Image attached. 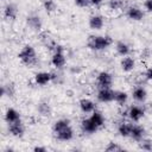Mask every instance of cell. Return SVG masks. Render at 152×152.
I'll list each match as a JSON object with an SVG mask.
<instances>
[{"label": "cell", "instance_id": "2e32d148", "mask_svg": "<svg viewBox=\"0 0 152 152\" xmlns=\"http://www.w3.org/2000/svg\"><path fill=\"white\" fill-rule=\"evenodd\" d=\"M137 66V61L134 57H132L131 55L121 57L120 59V68L124 72H132Z\"/></svg>", "mask_w": 152, "mask_h": 152}, {"label": "cell", "instance_id": "603a6c76", "mask_svg": "<svg viewBox=\"0 0 152 152\" xmlns=\"http://www.w3.org/2000/svg\"><path fill=\"white\" fill-rule=\"evenodd\" d=\"M131 51H132V48L128 43H126L124 40H119L115 43V52L119 56H121V57L128 56V55H131Z\"/></svg>", "mask_w": 152, "mask_h": 152}, {"label": "cell", "instance_id": "e575fe53", "mask_svg": "<svg viewBox=\"0 0 152 152\" xmlns=\"http://www.w3.org/2000/svg\"><path fill=\"white\" fill-rule=\"evenodd\" d=\"M81 71H82V68L80 65H72L70 68V72L71 74H80Z\"/></svg>", "mask_w": 152, "mask_h": 152}, {"label": "cell", "instance_id": "5b68a950", "mask_svg": "<svg viewBox=\"0 0 152 152\" xmlns=\"http://www.w3.org/2000/svg\"><path fill=\"white\" fill-rule=\"evenodd\" d=\"M38 40L49 51H52L57 45L53 34L50 31H46V30H42L40 32H38Z\"/></svg>", "mask_w": 152, "mask_h": 152}, {"label": "cell", "instance_id": "4fadbf2b", "mask_svg": "<svg viewBox=\"0 0 152 152\" xmlns=\"http://www.w3.org/2000/svg\"><path fill=\"white\" fill-rule=\"evenodd\" d=\"M104 23H106V21H104L103 15L97 14V13L91 14V15L89 17V19H88V25H89V27H90L91 30H94V31H100V30H102L103 26H104Z\"/></svg>", "mask_w": 152, "mask_h": 152}, {"label": "cell", "instance_id": "d590c367", "mask_svg": "<svg viewBox=\"0 0 152 152\" xmlns=\"http://www.w3.org/2000/svg\"><path fill=\"white\" fill-rule=\"evenodd\" d=\"M33 151H34V152H46L48 148L44 147V146H34V147H33Z\"/></svg>", "mask_w": 152, "mask_h": 152}, {"label": "cell", "instance_id": "836d02e7", "mask_svg": "<svg viewBox=\"0 0 152 152\" xmlns=\"http://www.w3.org/2000/svg\"><path fill=\"white\" fill-rule=\"evenodd\" d=\"M144 75H145V77H146L147 81H152V66H148L146 69V71L144 72Z\"/></svg>", "mask_w": 152, "mask_h": 152}, {"label": "cell", "instance_id": "4dcf8cb0", "mask_svg": "<svg viewBox=\"0 0 152 152\" xmlns=\"http://www.w3.org/2000/svg\"><path fill=\"white\" fill-rule=\"evenodd\" d=\"M104 150L107 152H118V151H122L124 147L120 146L118 142H108V145L104 147Z\"/></svg>", "mask_w": 152, "mask_h": 152}, {"label": "cell", "instance_id": "52a82bcc", "mask_svg": "<svg viewBox=\"0 0 152 152\" xmlns=\"http://www.w3.org/2000/svg\"><path fill=\"white\" fill-rule=\"evenodd\" d=\"M145 113H146V110L142 106L132 104L127 108V118L133 122H139L145 116Z\"/></svg>", "mask_w": 152, "mask_h": 152}, {"label": "cell", "instance_id": "f1b7e54d", "mask_svg": "<svg viewBox=\"0 0 152 152\" xmlns=\"http://www.w3.org/2000/svg\"><path fill=\"white\" fill-rule=\"evenodd\" d=\"M138 147H139L140 150H142V151L150 152V151H152V140L144 138L142 140H140V141L138 142Z\"/></svg>", "mask_w": 152, "mask_h": 152}, {"label": "cell", "instance_id": "ac0fdd59", "mask_svg": "<svg viewBox=\"0 0 152 152\" xmlns=\"http://www.w3.org/2000/svg\"><path fill=\"white\" fill-rule=\"evenodd\" d=\"M129 138L132 140L137 141V142H139L140 140H142L144 138H146V129H145V127L141 126V125H139V124H133Z\"/></svg>", "mask_w": 152, "mask_h": 152}, {"label": "cell", "instance_id": "44dd1931", "mask_svg": "<svg viewBox=\"0 0 152 152\" xmlns=\"http://www.w3.org/2000/svg\"><path fill=\"white\" fill-rule=\"evenodd\" d=\"M37 113L42 118H50L52 115V107L50 102L48 101H42L37 104Z\"/></svg>", "mask_w": 152, "mask_h": 152}, {"label": "cell", "instance_id": "7a4b0ae2", "mask_svg": "<svg viewBox=\"0 0 152 152\" xmlns=\"http://www.w3.org/2000/svg\"><path fill=\"white\" fill-rule=\"evenodd\" d=\"M113 44V39L107 34H90L87 39V46L93 51H104Z\"/></svg>", "mask_w": 152, "mask_h": 152}, {"label": "cell", "instance_id": "f546056e", "mask_svg": "<svg viewBox=\"0 0 152 152\" xmlns=\"http://www.w3.org/2000/svg\"><path fill=\"white\" fill-rule=\"evenodd\" d=\"M51 77H52V81L51 82L57 83V84H61L64 81V76L62 74V70H57L56 69V71H52L51 72Z\"/></svg>", "mask_w": 152, "mask_h": 152}, {"label": "cell", "instance_id": "3957f363", "mask_svg": "<svg viewBox=\"0 0 152 152\" xmlns=\"http://www.w3.org/2000/svg\"><path fill=\"white\" fill-rule=\"evenodd\" d=\"M18 59L20 61L21 64H24L27 68H34L39 63L37 51L30 44H26L20 49V51L18 53Z\"/></svg>", "mask_w": 152, "mask_h": 152}, {"label": "cell", "instance_id": "d6986e66", "mask_svg": "<svg viewBox=\"0 0 152 152\" xmlns=\"http://www.w3.org/2000/svg\"><path fill=\"white\" fill-rule=\"evenodd\" d=\"M33 81H34V83H36L37 86L44 87V86L49 84V83L52 81L51 72H49V71H38V72L34 74Z\"/></svg>", "mask_w": 152, "mask_h": 152}, {"label": "cell", "instance_id": "9a60e30c", "mask_svg": "<svg viewBox=\"0 0 152 152\" xmlns=\"http://www.w3.org/2000/svg\"><path fill=\"white\" fill-rule=\"evenodd\" d=\"M132 126H133V121H131L129 119L128 120H121V121H119V124L116 126V131H118L120 137L129 138L131 131H132Z\"/></svg>", "mask_w": 152, "mask_h": 152}, {"label": "cell", "instance_id": "8992f818", "mask_svg": "<svg viewBox=\"0 0 152 152\" xmlns=\"http://www.w3.org/2000/svg\"><path fill=\"white\" fill-rule=\"evenodd\" d=\"M113 81H114L113 75L109 71H106V70L99 71L96 77H95L97 89H100V88H112Z\"/></svg>", "mask_w": 152, "mask_h": 152}, {"label": "cell", "instance_id": "6da1fadb", "mask_svg": "<svg viewBox=\"0 0 152 152\" xmlns=\"http://www.w3.org/2000/svg\"><path fill=\"white\" fill-rule=\"evenodd\" d=\"M52 134L58 141H70L75 137L74 128L71 127L70 120L65 118H61L56 120L52 125Z\"/></svg>", "mask_w": 152, "mask_h": 152}, {"label": "cell", "instance_id": "9c48e42d", "mask_svg": "<svg viewBox=\"0 0 152 152\" xmlns=\"http://www.w3.org/2000/svg\"><path fill=\"white\" fill-rule=\"evenodd\" d=\"M114 94L115 90H113L112 88H100L96 93V100L101 103H108L114 101Z\"/></svg>", "mask_w": 152, "mask_h": 152}, {"label": "cell", "instance_id": "8fae6325", "mask_svg": "<svg viewBox=\"0 0 152 152\" xmlns=\"http://www.w3.org/2000/svg\"><path fill=\"white\" fill-rule=\"evenodd\" d=\"M26 25L28 28L36 32H40L43 30V20L38 14H30L26 18Z\"/></svg>", "mask_w": 152, "mask_h": 152}, {"label": "cell", "instance_id": "ffe728a7", "mask_svg": "<svg viewBox=\"0 0 152 152\" xmlns=\"http://www.w3.org/2000/svg\"><path fill=\"white\" fill-rule=\"evenodd\" d=\"M4 18L6 20H14L17 17H18V7L15 4H12V2H7L5 6H4Z\"/></svg>", "mask_w": 152, "mask_h": 152}, {"label": "cell", "instance_id": "277c9868", "mask_svg": "<svg viewBox=\"0 0 152 152\" xmlns=\"http://www.w3.org/2000/svg\"><path fill=\"white\" fill-rule=\"evenodd\" d=\"M52 66L57 70H62L65 64H66V55H65V49L57 44L56 48L51 51V59H50Z\"/></svg>", "mask_w": 152, "mask_h": 152}, {"label": "cell", "instance_id": "1f68e13d", "mask_svg": "<svg viewBox=\"0 0 152 152\" xmlns=\"http://www.w3.org/2000/svg\"><path fill=\"white\" fill-rule=\"evenodd\" d=\"M74 2H75L76 6L82 7V8L88 7V6L90 5V0H74Z\"/></svg>", "mask_w": 152, "mask_h": 152}, {"label": "cell", "instance_id": "cb8c5ba5", "mask_svg": "<svg viewBox=\"0 0 152 152\" xmlns=\"http://www.w3.org/2000/svg\"><path fill=\"white\" fill-rule=\"evenodd\" d=\"M107 6L110 11H121V10H126L127 7V1L126 0H108L107 1Z\"/></svg>", "mask_w": 152, "mask_h": 152}, {"label": "cell", "instance_id": "7c38bea8", "mask_svg": "<svg viewBox=\"0 0 152 152\" xmlns=\"http://www.w3.org/2000/svg\"><path fill=\"white\" fill-rule=\"evenodd\" d=\"M80 128L82 131V133L84 134H94L95 132H97L100 128L93 122V120L88 116V118H83L80 122Z\"/></svg>", "mask_w": 152, "mask_h": 152}, {"label": "cell", "instance_id": "5bb4252c", "mask_svg": "<svg viewBox=\"0 0 152 152\" xmlns=\"http://www.w3.org/2000/svg\"><path fill=\"white\" fill-rule=\"evenodd\" d=\"M78 107L83 114H91L94 110H96L95 101H93L91 99H88V97H82L78 101Z\"/></svg>", "mask_w": 152, "mask_h": 152}, {"label": "cell", "instance_id": "7402d4cb", "mask_svg": "<svg viewBox=\"0 0 152 152\" xmlns=\"http://www.w3.org/2000/svg\"><path fill=\"white\" fill-rule=\"evenodd\" d=\"M4 118H5V121L6 124H12V122H15V121H19L21 120V115L20 113L15 109V108H12V107H8L4 114Z\"/></svg>", "mask_w": 152, "mask_h": 152}, {"label": "cell", "instance_id": "83f0119b", "mask_svg": "<svg viewBox=\"0 0 152 152\" xmlns=\"http://www.w3.org/2000/svg\"><path fill=\"white\" fill-rule=\"evenodd\" d=\"M43 8L45 10L46 13H53L57 10V4L55 0H44Z\"/></svg>", "mask_w": 152, "mask_h": 152}, {"label": "cell", "instance_id": "8d00e7d4", "mask_svg": "<svg viewBox=\"0 0 152 152\" xmlns=\"http://www.w3.org/2000/svg\"><path fill=\"white\" fill-rule=\"evenodd\" d=\"M102 2H103V0H90V5L91 6H95V7L100 6Z\"/></svg>", "mask_w": 152, "mask_h": 152}, {"label": "cell", "instance_id": "d6a6232c", "mask_svg": "<svg viewBox=\"0 0 152 152\" xmlns=\"http://www.w3.org/2000/svg\"><path fill=\"white\" fill-rule=\"evenodd\" d=\"M144 10L148 13H152V0H145L144 1Z\"/></svg>", "mask_w": 152, "mask_h": 152}, {"label": "cell", "instance_id": "ba28073f", "mask_svg": "<svg viewBox=\"0 0 152 152\" xmlns=\"http://www.w3.org/2000/svg\"><path fill=\"white\" fill-rule=\"evenodd\" d=\"M125 13H126V17L129 20H133V21H140L145 17L144 10L141 7H139V6H137V5L127 6L126 10H125Z\"/></svg>", "mask_w": 152, "mask_h": 152}, {"label": "cell", "instance_id": "30bf717a", "mask_svg": "<svg viewBox=\"0 0 152 152\" xmlns=\"http://www.w3.org/2000/svg\"><path fill=\"white\" fill-rule=\"evenodd\" d=\"M7 131L14 138H23L25 134V125L23 124L21 120L12 124H7Z\"/></svg>", "mask_w": 152, "mask_h": 152}, {"label": "cell", "instance_id": "4316f807", "mask_svg": "<svg viewBox=\"0 0 152 152\" xmlns=\"http://www.w3.org/2000/svg\"><path fill=\"white\" fill-rule=\"evenodd\" d=\"M15 94V87L13 83H5L1 86V96H7V97H13Z\"/></svg>", "mask_w": 152, "mask_h": 152}, {"label": "cell", "instance_id": "e0dca14e", "mask_svg": "<svg viewBox=\"0 0 152 152\" xmlns=\"http://www.w3.org/2000/svg\"><path fill=\"white\" fill-rule=\"evenodd\" d=\"M132 97H133L134 101H137L139 103H144L146 101V99H147V90H146V88L144 86H141V84L135 86L133 88V90H132Z\"/></svg>", "mask_w": 152, "mask_h": 152}, {"label": "cell", "instance_id": "d4e9b609", "mask_svg": "<svg viewBox=\"0 0 152 152\" xmlns=\"http://www.w3.org/2000/svg\"><path fill=\"white\" fill-rule=\"evenodd\" d=\"M91 120H93V122L99 127V128H101L103 125H104V121H106V119H104V116H103V114L101 113V112H99L97 109L96 110H94L91 114H90V116H89Z\"/></svg>", "mask_w": 152, "mask_h": 152}, {"label": "cell", "instance_id": "484cf974", "mask_svg": "<svg viewBox=\"0 0 152 152\" xmlns=\"http://www.w3.org/2000/svg\"><path fill=\"white\" fill-rule=\"evenodd\" d=\"M114 101L120 104V106H125L128 101V94L124 90H115V94H114Z\"/></svg>", "mask_w": 152, "mask_h": 152}, {"label": "cell", "instance_id": "74e56055", "mask_svg": "<svg viewBox=\"0 0 152 152\" xmlns=\"http://www.w3.org/2000/svg\"><path fill=\"white\" fill-rule=\"evenodd\" d=\"M148 57H150V50L148 49H145L141 52V58H148Z\"/></svg>", "mask_w": 152, "mask_h": 152}]
</instances>
